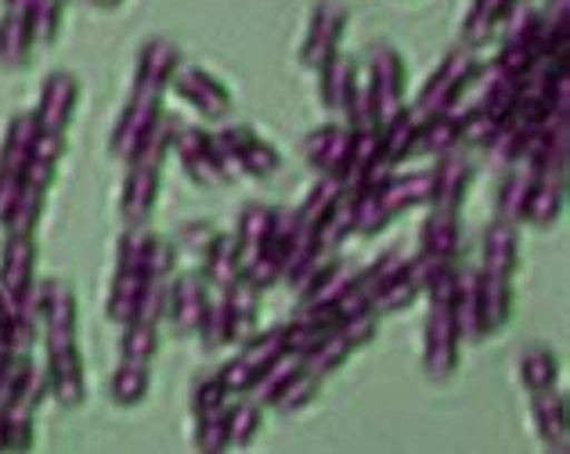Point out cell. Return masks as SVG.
<instances>
[{"mask_svg": "<svg viewBox=\"0 0 570 454\" xmlns=\"http://www.w3.org/2000/svg\"><path fill=\"white\" fill-rule=\"evenodd\" d=\"M217 227L209 224V220H191V224H185L181 227V235H177V253H188V256H195V260H203V256L209 253V246L217 241Z\"/></svg>", "mask_w": 570, "mask_h": 454, "instance_id": "db71d44e", "label": "cell"}, {"mask_svg": "<svg viewBox=\"0 0 570 454\" xmlns=\"http://www.w3.org/2000/svg\"><path fill=\"white\" fill-rule=\"evenodd\" d=\"M159 354V325L130 322L119 332V361H138V365H153Z\"/></svg>", "mask_w": 570, "mask_h": 454, "instance_id": "b9f144b4", "label": "cell"}, {"mask_svg": "<svg viewBox=\"0 0 570 454\" xmlns=\"http://www.w3.org/2000/svg\"><path fill=\"white\" fill-rule=\"evenodd\" d=\"M336 199H340V185H336V180L318 177L311 185V191L304 195V203L296 206L299 224H307V227H314V231H322V224L328 220V214H333Z\"/></svg>", "mask_w": 570, "mask_h": 454, "instance_id": "7bdbcfd3", "label": "cell"}, {"mask_svg": "<svg viewBox=\"0 0 570 454\" xmlns=\"http://www.w3.org/2000/svg\"><path fill=\"white\" fill-rule=\"evenodd\" d=\"M206 303H209V285H206L203 275H177V278H170L167 322L174 325L177 336H199Z\"/></svg>", "mask_w": 570, "mask_h": 454, "instance_id": "2e32d148", "label": "cell"}, {"mask_svg": "<svg viewBox=\"0 0 570 454\" xmlns=\"http://www.w3.org/2000/svg\"><path fill=\"white\" fill-rule=\"evenodd\" d=\"M87 4H95V0H87Z\"/></svg>", "mask_w": 570, "mask_h": 454, "instance_id": "be15d7a7", "label": "cell"}, {"mask_svg": "<svg viewBox=\"0 0 570 454\" xmlns=\"http://www.w3.org/2000/svg\"><path fill=\"white\" fill-rule=\"evenodd\" d=\"M48 386H51V397L62 404V407H80L83 404V393H87V378H83V354H80V343L77 346H66V351H51L48 354Z\"/></svg>", "mask_w": 570, "mask_h": 454, "instance_id": "d6986e66", "label": "cell"}, {"mask_svg": "<svg viewBox=\"0 0 570 454\" xmlns=\"http://www.w3.org/2000/svg\"><path fill=\"white\" fill-rule=\"evenodd\" d=\"M8 451V433H4V407H0V454Z\"/></svg>", "mask_w": 570, "mask_h": 454, "instance_id": "91938a15", "label": "cell"}, {"mask_svg": "<svg viewBox=\"0 0 570 454\" xmlns=\"http://www.w3.org/2000/svg\"><path fill=\"white\" fill-rule=\"evenodd\" d=\"M8 454H29L37 444V412L29 407H4Z\"/></svg>", "mask_w": 570, "mask_h": 454, "instance_id": "f907efd6", "label": "cell"}, {"mask_svg": "<svg viewBox=\"0 0 570 454\" xmlns=\"http://www.w3.org/2000/svg\"><path fill=\"white\" fill-rule=\"evenodd\" d=\"M272 227H275V206H264V203L243 206V214H238V224H235V241H238V249H243L246 264L264 249V241L272 238Z\"/></svg>", "mask_w": 570, "mask_h": 454, "instance_id": "8d00e7d4", "label": "cell"}, {"mask_svg": "<svg viewBox=\"0 0 570 454\" xmlns=\"http://www.w3.org/2000/svg\"><path fill=\"white\" fill-rule=\"evenodd\" d=\"M66 151H69L66 134H48V130H40V134H37V141H33V156H29V159L58 166V162L66 159Z\"/></svg>", "mask_w": 570, "mask_h": 454, "instance_id": "6f0895ef", "label": "cell"}, {"mask_svg": "<svg viewBox=\"0 0 570 454\" xmlns=\"http://www.w3.org/2000/svg\"><path fill=\"white\" fill-rule=\"evenodd\" d=\"M191 418H199V415H214V412H224V407L232 404L228 397V389L220 386V378L217 372H206V375H195V383H191Z\"/></svg>", "mask_w": 570, "mask_h": 454, "instance_id": "c3c4849f", "label": "cell"}, {"mask_svg": "<svg viewBox=\"0 0 570 454\" xmlns=\"http://www.w3.org/2000/svg\"><path fill=\"white\" fill-rule=\"evenodd\" d=\"M148 278L141 270H112V285H109V296H105V317L112 325H130L138 317V303L145 293Z\"/></svg>", "mask_w": 570, "mask_h": 454, "instance_id": "1f68e13d", "label": "cell"}, {"mask_svg": "<svg viewBox=\"0 0 570 454\" xmlns=\"http://www.w3.org/2000/svg\"><path fill=\"white\" fill-rule=\"evenodd\" d=\"M520 267V231L517 224H505L494 217L484 235H480V267L484 275H499V278H513Z\"/></svg>", "mask_w": 570, "mask_h": 454, "instance_id": "ac0fdd59", "label": "cell"}, {"mask_svg": "<svg viewBox=\"0 0 570 454\" xmlns=\"http://www.w3.org/2000/svg\"><path fill=\"white\" fill-rule=\"evenodd\" d=\"M224 426H228L232 451L249 447L261 433V404L257 401H232L228 412H224Z\"/></svg>", "mask_w": 570, "mask_h": 454, "instance_id": "ab89813d", "label": "cell"}, {"mask_svg": "<svg viewBox=\"0 0 570 454\" xmlns=\"http://www.w3.org/2000/svg\"><path fill=\"white\" fill-rule=\"evenodd\" d=\"M343 29H347V8H343L340 0H322V4H314L304 48H299V62H304V69L318 72L328 58L340 55Z\"/></svg>", "mask_w": 570, "mask_h": 454, "instance_id": "30bf717a", "label": "cell"}, {"mask_svg": "<svg viewBox=\"0 0 570 454\" xmlns=\"http://www.w3.org/2000/svg\"><path fill=\"white\" fill-rule=\"evenodd\" d=\"M116 270H141L145 278H174L177 270L174 238L148 231V227H127L116 241Z\"/></svg>", "mask_w": 570, "mask_h": 454, "instance_id": "5b68a950", "label": "cell"}, {"mask_svg": "<svg viewBox=\"0 0 570 454\" xmlns=\"http://www.w3.org/2000/svg\"><path fill=\"white\" fill-rule=\"evenodd\" d=\"M217 378H220V386L228 389V397H243V393H253V386H257V378H261V375L246 365V357H243V354H235V357H228V361L220 365Z\"/></svg>", "mask_w": 570, "mask_h": 454, "instance_id": "11a10c76", "label": "cell"}, {"mask_svg": "<svg viewBox=\"0 0 570 454\" xmlns=\"http://www.w3.org/2000/svg\"><path fill=\"white\" fill-rule=\"evenodd\" d=\"M357 72H362V66H357L351 55H333L318 69V98L328 112L343 116V109H347V101L357 87Z\"/></svg>", "mask_w": 570, "mask_h": 454, "instance_id": "484cf974", "label": "cell"}, {"mask_svg": "<svg viewBox=\"0 0 570 454\" xmlns=\"http://www.w3.org/2000/svg\"><path fill=\"white\" fill-rule=\"evenodd\" d=\"M37 285V235H4L0 241V289L14 303V310L33 296Z\"/></svg>", "mask_w": 570, "mask_h": 454, "instance_id": "7c38bea8", "label": "cell"}, {"mask_svg": "<svg viewBox=\"0 0 570 454\" xmlns=\"http://www.w3.org/2000/svg\"><path fill=\"white\" fill-rule=\"evenodd\" d=\"M513 317V278L484 275L480 270V325H484V339L499 336Z\"/></svg>", "mask_w": 570, "mask_h": 454, "instance_id": "4316f807", "label": "cell"}, {"mask_svg": "<svg viewBox=\"0 0 570 454\" xmlns=\"http://www.w3.org/2000/svg\"><path fill=\"white\" fill-rule=\"evenodd\" d=\"M505 8H509V0H470L466 19H462V29H459L462 48L466 51L488 48V43L494 40V33H499Z\"/></svg>", "mask_w": 570, "mask_h": 454, "instance_id": "f546056e", "label": "cell"}, {"mask_svg": "<svg viewBox=\"0 0 570 454\" xmlns=\"http://www.w3.org/2000/svg\"><path fill=\"white\" fill-rule=\"evenodd\" d=\"M351 141H354V130L347 124H322L307 134L304 159L318 177L343 185V174H347V162H351Z\"/></svg>", "mask_w": 570, "mask_h": 454, "instance_id": "4fadbf2b", "label": "cell"}, {"mask_svg": "<svg viewBox=\"0 0 570 454\" xmlns=\"http://www.w3.org/2000/svg\"><path fill=\"white\" fill-rule=\"evenodd\" d=\"M77 101H80V80L66 69H55L43 76L40 83V98L29 112H33L37 127L48 134H69L72 116H77Z\"/></svg>", "mask_w": 570, "mask_h": 454, "instance_id": "9c48e42d", "label": "cell"}, {"mask_svg": "<svg viewBox=\"0 0 570 454\" xmlns=\"http://www.w3.org/2000/svg\"><path fill=\"white\" fill-rule=\"evenodd\" d=\"M95 4H98V8H105V11H116L119 4H124V0H95Z\"/></svg>", "mask_w": 570, "mask_h": 454, "instance_id": "94428289", "label": "cell"}, {"mask_svg": "<svg viewBox=\"0 0 570 454\" xmlns=\"http://www.w3.org/2000/svg\"><path fill=\"white\" fill-rule=\"evenodd\" d=\"M517 375H520V386L528 389V393L557 389V383H560V357L552 354L546 343H531L528 351H520V357H517Z\"/></svg>", "mask_w": 570, "mask_h": 454, "instance_id": "836d02e7", "label": "cell"}, {"mask_svg": "<svg viewBox=\"0 0 570 454\" xmlns=\"http://www.w3.org/2000/svg\"><path fill=\"white\" fill-rule=\"evenodd\" d=\"M238 354H243V357H246V365L261 375L278 354H285V346H282V325L264 328V332L257 328V332H253V336L243 343V351H238Z\"/></svg>", "mask_w": 570, "mask_h": 454, "instance_id": "681fc988", "label": "cell"}, {"mask_svg": "<svg viewBox=\"0 0 570 454\" xmlns=\"http://www.w3.org/2000/svg\"><path fill=\"white\" fill-rule=\"evenodd\" d=\"M29 14H33V37L40 48L58 43L66 22V0H29Z\"/></svg>", "mask_w": 570, "mask_h": 454, "instance_id": "bcb514c9", "label": "cell"}, {"mask_svg": "<svg viewBox=\"0 0 570 454\" xmlns=\"http://www.w3.org/2000/svg\"><path fill=\"white\" fill-rule=\"evenodd\" d=\"M362 76H365L372 112H376V124L383 127L386 119L404 105V80H409V69H404L401 51L394 43H376V48L368 51V66L362 69Z\"/></svg>", "mask_w": 570, "mask_h": 454, "instance_id": "277c9868", "label": "cell"}, {"mask_svg": "<svg viewBox=\"0 0 570 454\" xmlns=\"http://www.w3.org/2000/svg\"><path fill=\"white\" fill-rule=\"evenodd\" d=\"M419 124H423V119L412 112V105H401V109L380 127V151H383V170L386 174H394L401 162L412 159Z\"/></svg>", "mask_w": 570, "mask_h": 454, "instance_id": "44dd1931", "label": "cell"}, {"mask_svg": "<svg viewBox=\"0 0 570 454\" xmlns=\"http://www.w3.org/2000/svg\"><path fill=\"white\" fill-rule=\"evenodd\" d=\"M159 119H163V95H159V90L134 87L127 105L116 116V127H112V138H109V151H112L119 162H130L134 156H138V148L145 145L148 134L156 130Z\"/></svg>", "mask_w": 570, "mask_h": 454, "instance_id": "8992f818", "label": "cell"}, {"mask_svg": "<svg viewBox=\"0 0 570 454\" xmlns=\"http://www.w3.org/2000/svg\"><path fill=\"white\" fill-rule=\"evenodd\" d=\"M546 454H567V444H552V447H546Z\"/></svg>", "mask_w": 570, "mask_h": 454, "instance_id": "6125c7cd", "label": "cell"}, {"mask_svg": "<svg viewBox=\"0 0 570 454\" xmlns=\"http://www.w3.org/2000/svg\"><path fill=\"white\" fill-rule=\"evenodd\" d=\"M343 322L336 317L333 307H325V310H296V317L289 325H282V346L289 354H311L314 346L325 343L333 332L340 328Z\"/></svg>", "mask_w": 570, "mask_h": 454, "instance_id": "ffe728a7", "label": "cell"}, {"mask_svg": "<svg viewBox=\"0 0 570 454\" xmlns=\"http://www.w3.org/2000/svg\"><path fill=\"white\" fill-rule=\"evenodd\" d=\"M476 69H480V62H476L473 51H466L462 43L452 48L438 62V69L426 76V83L419 87V95L412 101V112L419 119H433V116H444V112L459 109V101L470 90Z\"/></svg>", "mask_w": 570, "mask_h": 454, "instance_id": "6da1fadb", "label": "cell"}, {"mask_svg": "<svg viewBox=\"0 0 570 454\" xmlns=\"http://www.w3.org/2000/svg\"><path fill=\"white\" fill-rule=\"evenodd\" d=\"M538 37H542V8L531 0H509L499 26V43H531L538 51Z\"/></svg>", "mask_w": 570, "mask_h": 454, "instance_id": "74e56055", "label": "cell"}, {"mask_svg": "<svg viewBox=\"0 0 570 454\" xmlns=\"http://www.w3.org/2000/svg\"><path fill=\"white\" fill-rule=\"evenodd\" d=\"M170 151H177L185 174L203 188H228L235 180V166L217 145V134H206L199 127L174 124L170 119Z\"/></svg>", "mask_w": 570, "mask_h": 454, "instance_id": "7a4b0ae2", "label": "cell"}, {"mask_svg": "<svg viewBox=\"0 0 570 454\" xmlns=\"http://www.w3.org/2000/svg\"><path fill=\"white\" fill-rule=\"evenodd\" d=\"M181 48L167 37H153L141 43L138 51V66H134V87H145V90H159L167 95L174 72L181 69Z\"/></svg>", "mask_w": 570, "mask_h": 454, "instance_id": "e0dca14e", "label": "cell"}, {"mask_svg": "<svg viewBox=\"0 0 570 454\" xmlns=\"http://www.w3.org/2000/svg\"><path fill=\"white\" fill-rule=\"evenodd\" d=\"M228 412V407H224ZM224 412L214 415H199L195 418V430H191V444L195 454H228V426H224Z\"/></svg>", "mask_w": 570, "mask_h": 454, "instance_id": "816d5d0a", "label": "cell"}, {"mask_svg": "<svg viewBox=\"0 0 570 454\" xmlns=\"http://www.w3.org/2000/svg\"><path fill=\"white\" fill-rule=\"evenodd\" d=\"M203 278L209 289H217V293H228L238 278H246V260H243V249H238L235 235H224V231L217 235V241L203 256Z\"/></svg>", "mask_w": 570, "mask_h": 454, "instance_id": "d4e9b609", "label": "cell"}, {"mask_svg": "<svg viewBox=\"0 0 570 454\" xmlns=\"http://www.w3.org/2000/svg\"><path fill=\"white\" fill-rule=\"evenodd\" d=\"M228 310H232V346H243L253 332H257V314H261V289L249 278H238L228 293Z\"/></svg>", "mask_w": 570, "mask_h": 454, "instance_id": "d590c367", "label": "cell"}, {"mask_svg": "<svg viewBox=\"0 0 570 454\" xmlns=\"http://www.w3.org/2000/svg\"><path fill=\"white\" fill-rule=\"evenodd\" d=\"M318 393H322V378L314 375V372H307V368H299L293 375V383L275 397L272 407H275V412H282V415H296V412H304L311 401H318Z\"/></svg>", "mask_w": 570, "mask_h": 454, "instance_id": "f6af8a7d", "label": "cell"}, {"mask_svg": "<svg viewBox=\"0 0 570 454\" xmlns=\"http://www.w3.org/2000/svg\"><path fill=\"white\" fill-rule=\"evenodd\" d=\"M430 191V174L426 170H412V174H386L383 177V214L386 220H397L409 209L423 206Z\"/></svg>", "mask_w": 570, "mask_h": 454, "instance_id": "f1b7e54d", "label": "cell"}, {"mask_svg": "<svg viewBox=\"0 0 570 454\" xmlns=\"http://www.w3.org/2000/svg\"><path fill=\"white\" fill-rule=\"evenodd\" d=\"M462 148V109H452L444 116H433L419 124V138L412 156H448V151Z\"/></svg>", "mask_w": 570, "mask_h": 454, "instance_id": "4dcf8cb0", "label": "cell"}, {"mask_svg": "<svg viewBox=\"0 0 570 454\" xmlns=\"http://www.w3.org/2000/svg\"><path fill=\"white\" fill-rule=\"evenodd\" d=\"M33 310L40 322V339L51 351L77 346V293L62 278H37L33 285Z\"/></svg>", "mask_w": 570, "mask_h": 454, "instance_id": "3957f363", "label": "cell"}, {"mask_svg": "<svg viewBox=\"0 0 570 454\" xmlns=\"http://www.w3.org/2000/svg\"><path fill=\"white\" fill-rule=\"evenodd\" d=\"M531 426L546 447L567 444V401L557 389L531 393Z\"/></svg>", "mask_w": 570, "mask_h": 454, "instance_id": "d6a6232c", "label": "cell"}, {"mask_svg": "<svg viewBox=\"0 0 570 454\" xmlns=\"http://www.w3.org/2000/svg\"><path fill=\"white\" fill-rule=\"evenodd\" d=\"M322 238H318V231L314 227H307V224H299L296 227V235H293V241H289V256H285V270H282V282L289 285V289H299V282H304L311 270H314V264L322 260Z\"/></svg>", "mask_w": 570, "mask_h": 454, "instance_id": "e575fe53", "label": "cell"}, {"mask_svg": "<svg viewBox=\"0 0 570 454\" xmlns=\"http://www.w3.org/2000/svg\"><path fill=\"white\" fill-rule=\"evenodd\" d=\"M11 354H14V346H8L4 339H0V372H4V365L11 361Z\"/></svg>", "mask_w": 570, "mask_h": 454, "instance_id": "680465c9", "label": "cell"}, {"mask_svg": "<svg viewBox=\"0 0 570 454\" xmlns=\"http://www.w3.org/2000/svg\"><path fill=\"white\" fill-rule=\"evenodd\" d=\"M563 203H567V174H538L528 209H523V224L552 227L563 214Z\"/></svg>", "mask_w": 570, "mask_h": 454, "instance_id": "83f0119b", "label": "cell"}, {"mask_svg": "<svg viewBox=\"0 0 570 454\" xmlns=\"http://www.w3.org/2000/svg\"><path fill=\"white\" fill-rule=\"evenodd\" d=\"M299 368H304V357H299V354H289V351L278 354V357L272 361V365H267V368L261 372L257 386H253V393L261 397V404L272 407L275 397H278V393H282L285 386L293 383V375H296Z\"/></svg>", "mask_w": 570, "mask_h": 454, "instance_id": "ee69618b", "label": "cell"}, {"mask_svg": "<svg viewBox=\"0 0 570 454\" xmlns=\"http://www.w3.org/2000/svg\"><path fill=\"white\" fill-rule=\"evenodd\" d=\"M534 180H538V174L528 162L505 166L499 177V191H494V217L505 224H523V209H528Z\"/></svg>", "mask_w": 570, "mask_h": 454, "instance_id": "7402d4cb", "label": "cell"}, {"mask_svg": "<svg viewBox=\"0 0 570 454\" xmlns=\"http://www.w3.org/2000/svg\"><path fill=\"white\" fill-rule=\"evenodd\" d=\"M217 145L224 148V156L232 159L235 174H246L253 180H272L282 170V156L272 141H264L257 130L246 124L224 127L217 134Z\"/></svg>", "mask_w": 570, "mask_h": 454, "instance_id": "52a82bcc", "label": "cell"}, {"mask_svg": "<svg viewBox=\"0 0 570 454\" xmlns=\"http://www.w3.org/2000/svg\"><path fill=\"white\" fill-rule=\"evenodd\" d=\"M37 48L29 0H0V69L19 72Z\"/></svg>", "mask_w": 570, "mask_h": 454, "instance_id": "5bb4252c", "label": "cell"}, {"mask_svg": "<svg viewBox=\"0 0 570 454\" xmlns=\"http://www.w3.org/2000/svg\"><path fill=\"white\" fill-rule=\"evenodd\" d=\"M430 174V191H426V206L430 209H452L459 214L462 203L473 188V162L466 151H448V156H438V166Z\"/></svg>", "mask_w": 570, "mask_h": 454, "instance_id": "9a60e30c", "label": "cell"}, {"mask_svg": "<svg viewBox=\"0 0 570 454\" xmlns=\"http://www.w3.org/2000/svg\"><path fill=\"white\" fill-rule=\"evenodd\" d=\"M43 203H48V191H40L33 185H22V195L14 199L8 220L0 224L4 235H37V224L43 217Z\"/></svg>", "mask_w": 570, "mask_h": 454, "instance_id": "60d3db41", "label": "cell"}, {"mask_svg": "<svg viewBox=\"0 0 570 454\" xmlns=\"http://www.w3.org/2000/svg\"><path fill=\"white\" fill-rule=\"evenodd\" d=\"M29 372H33V361H29L22 351H14L11 361L4 365V372H0V407H8L14 397H19V389L29 378Z\"/></svg>", "mask_w": 570, "mask_h": 454, "instance_id": "9f6ffc18", "label": "cell"}, {"mask_svg": "<svg viewBox=\"0 0 570 454\" xmlns=\"http://www.w3.org/2000/svg\"><path fill=\"white\" fill-rule=\"evenodd\" d=\"M170 90H177V98L188 101L195 112H203L206 119H224L232 109H235V98L228 83L214 76L203 66H181L174 72L170 80Z\"/></svg>", "mask_w": 570, "mask_h": 454, "instance_id": "8fae6325", "label": "cell"}, {"mask_svg": "<svg viewBox=\"0 0 570 454\" xmlns=\"http://www.w3.org/2000/svg\"><path fill=\"white\" fill-rule=\"evenodd\" d=\"M167 293H170V278H148L141 303H138V317H134V322H145V325L167 322Z\"/></svg>", "mask_w": 570, "mask_h": 454, "instance_id": "f5cc1de1", "label": "cell"}, {"mask_svg": "<svg viewBox=\"0 0 570 454\" xmlns=\"http://www.w3.org/2000/svg\"><path fill=\"white\" fill-rule=\"evenodd\" d=\"M462 249V224L452 209H430L419 224V253L438 256V260H455Z\"/></svg>", "mask_w": 570, "mask_h": 454, "instance_id": "cb8c5ba5", "label": "cell"}, {"mask_svg": "<svg viewBox=\"0 0 570 454\" xmlns=\"http://www.w3.org/2000/svg\"><path fill=\"white\" fill-rule=\"evenodd\" d=\"M452 317L459 328V339L466 346L484 343V325H480V270L459 267V289L452 299Z\"/></svg>", "mask_w": 570, "mask_h": 454, "instance_id": "603a6c76", "label": "cell"}, {"mask_svg": "<svg viewBox=\"0 0 570 454\" xmlns=\"http://www.w3.org/2000/svg\"><path fill=\"white\" fill-rule=\"evenodd\" d=\"M459 357H462V339L452 307H430L423 325V372L433 383H448L459 372Z\"/></svg>", "mask_w": 570, "mask_h": 454, "instance_id": "ba28073f", "label": "cell"}, {"mask_svg": "<svg viewBox=\"0 0 570 454\" xmlns=\"http://www.w3.org/2000/svg\"><path fill=\"white\" fill-rule=\"evenodd\" d=\"M531 127H520V124H509L499 138H494L484 151L488 159L499 166V170H505V166H517L523 159V151H528V141H531Z\"/></svg>", "mask_w": 570, "mask_h": 454, "instance_id": "7dc6e473", "label": "cell"}, {"mask_svg": "<svg viewBox=\"0 0 570 454\" xmlns=\"http://www.w3.org/2000/svg\"><path fill=\"white\" fill-rule=\"evenodd\" d=\"M148 389H153V365H138V361H119L112 378H109V393L116 407H138Z\"/></svg>", "mask_w": 570, "mask_h": 454, "instance_id": "f35d334b", "label": "cell"}]
</instances>
